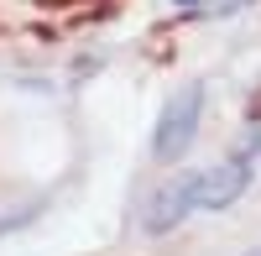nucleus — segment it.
Returning a JSON list of instances; mask_svg holds the SVG:
<instances>
[{"label": "nucleus", "instance_id": "obj_5", "mask_svg": "<svg viewBox=\"0 0 261 256\" xmlns=\"http://www.w3.org/2000/svg\"><path fill=\"white\" fill-rule=\"evenodd\" d=\"M172 6H209V0H172Z\"/></svg>", "mask_w": 261, "mask_h": 256}, {"label": "nucleus", "instance_id": "obj_2", "mask_svg": "<svg viewBox=\"0 0 261 256\" xmlns=\"http://www.w3.org/2000/svg\"><path fill=\"white\" fill-rule=\"evenodd\" d=\"M246 188H251V162H246V157H230V162H220V167H199V173H188L193 209H204V215L230 209Z\"/></svg>", "mask_w": 261, "mask_h": 256}, {"label": "nucleus", "instance_id": "obj_3", "mask_svg": "<svg viewBox=\"0 0 261 256\" xmlns=\"http://www.w3.org/2000/svg\"><path fill=\"white\" fill-rule=\"evenodd\" d=\"M188 215H193V194H188V173H183V178L162 183L157 194L146 199V209H141V230H146V236H167V230H178Z\"/></svg>", "mask_w": 261, "mask_h": 256}, {"label": "nucleus", "instance_id": "obj_4", "mask_svg": "<svg viewBox=\"0 0 261 256\" xmlns=\"http://www.w3.org/2000/svg\"><path fill=\"white\" fill-rule=\"evenodd\" d=\"M235 157H246V162L261 157V125H251V131H246V141H241V152H235Z\"/></svg>", "mask_w": 261, "mask_h": 256}, {"label": "nucleus", "instance_id": "obj_1", "mask_svg": "<svg viewBox=\"0 0 261 256\" xmlns=\"http://www.w3.org/2000/svg\"><path fill=\"white\" fill-rule=\"evenodd\" d=\"M199 125H204V84H183L178 94L162 105L157 115V131H151V157L157 162H183L188 146L199 141Z\"/></svg>", "mask_w": 261, "mask_h": 256}]
</instances>
